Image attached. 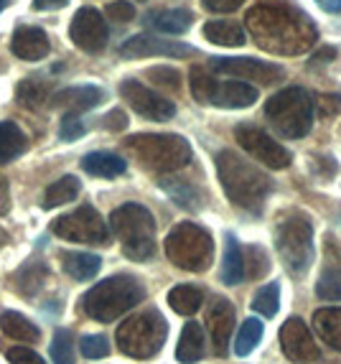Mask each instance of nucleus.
<instances>
[{
  "instance_id": "obj_51",
  "label": "nucleus",
  "mask_w": 341,
  "mask_h": 364,
  "mask_svg": "<svg viewBox=\"0 0 341 364\" xmlns=\"http://www.w3.org/2000/svg\"><path fill=\"white\" fill-rule=\"evenodd\" d=\"M69 0H33V8L36 11H59V8L67 6Z\"/></svg>"
},
{
  "instance_id": "obj_41",
  "label": "nucleus",
  "mask_w": 341,
  "mask_h": 364,
  "mask_svg": "<svg viewBox=\"0 0 341 364\" xmlns=\"http://www.w3.org/2000/svg\"><path fill=\"white\" fill-rule=\"evenodd\" d=\"M85 133H87V125L82 122V117L77 115V112H67V115L61 117V122H59V138L61 140L74 143V140H80Z\"/></svg>"
},
{
  "instance_id": "obj_21",
  "label": "nucleus",
  "mask_w": 341,
  "mask_h": 364,
  "mask_svg": "<svg viewBox=\"0 0 341 364\" xmlns=\"http://www.w3.org/2000/svg\"><path fill=\"white\" fill-rule=\"evenodd\" d=\"M148 26L156 28L158 33H168V36H181L191 28L194 23V13L186 8H161L146 16Z\"/></svg>"
},
{
  "instance_id": "obj_9",
  "label": "nucleus",
  "mask_w": 341,
  "mask_h": 364,
  "mask_svg": "<svg viewBox=\"0 0 341 364\" xmlns=\"http://www.w3.org/2000/svg\"><path fill=\"white\" fill-rule=\"evenodd\" d=\"M189 87H191V97L199 105H212V107L222 109H244L252 107V105L260 100V92L255 85H247V82H220L214 79L212 72L204 67H191L189 72Z\"/></svg>"
},
{
  "instance_id": "obj_14",
  "label": "nucleus",
  "mask_w": 341,
  "mask_h": 364,
  "mask_svg": "<svg viewBox=\"0 0 341 364\" xmlns=\"http://www.w3.org/2000/svg\"><path fill=\"white\" fill-rule=\"evenodd\" d=\"M120 97L146 120L166 122L176 115V105L170 102L168 97H163V95H158L156 90L146 87L143 82H138V79H122Z\"/></svg>"
},
{
  "instance_id": "obj_19",
  "label": "nucleus",
  "mask_w": 341,
  "mask_h": 364,
  "mask_svg": "<svg viewBox=\"0 0 341 364\" xmlns=\"http://www.w3.org/2000/svg\"><path fill=\"white\" fill-rule=\"evenodd\" d=\"M11 51L16 59L41 61L49 56L51 41H49V36H46V31L38 28V26H18V28L13 31Z\"/></svg>"
},
{
  "instance_id": "obj_20",
  "label": "nucleus",
  "mask_w": 341,
  "mask_h": 364,
  "mask_svg": "<svg viewBox=\"0 0 341 364\" xmlns=\"http://www.w3.org/2000/svg\"><path fill=\"white\" fill-rule=\"evenodd\" d=\"M51 107H64L69 112H87V109H94L97 105L104 102V90L102 87H94V85H74L67 87V90L56 92L51 95Z\"/></svg>"
},
{
  "instance_id": "obj_22",
  "label": "nucleus",
  "mask_w": 341,
  "mask_h": 364,
  "mask_svg": "<svg viewBox=\"0 0 341 364\" xmlns=\"http://www.w3.org/2000/svg\"><path fill=\"white\" fill-rule=\"evenodd\" d=\"M339 252H336L334 242H326V267H323V273L318 275V283H316V293L318 298L323 301H334L339 304L341 301V265H339Z\"/></svg>"
},
{
  "instance_id": "obj_31",
  "label": "nucleus",
  "mask_w": 341,
  "mask_h": 364,
  "mask_svg": "<svg viewBox=\"0 0 341 364\" xmlns=\"http://www.w3.org/2000/svg\"><path fill=\"white\" fill-rule=\"evenodd\" d=\"M51 97V82L41 77H28L16 87V102L28 109H38Z\"/></svg>"
},
{
  "instance_id": "obj_17",
  "label": "nucleus",
  "mask_w": 341,
  "mask_h": 364,
  "mask_svg": "<svg viewBox=\"0 0 341 364\" xmlns=\"http://www.w3.org/2000/svg\"><path fill=\"white\" fill-rule=\"evenodd\" d=\"M281 349L291 362L296 364H308V362H316L321 357L318 352L316 341H313V334L308 323L298 316H291L281 328Z\"/></svg>"
},
{
  "instance_id": "obj_4",
  "label": "nucleus",
  "mask_w": 341,
  "mask_h": 364,
  "mask_svg": "<svg viewBox=\"0 0 341 364\" xmlns=\"http://www.w3.org/2000/svg\"><path fill=\"white\" fill-rule=\"evenodd\" d=\"M125 148L141 161L143 168L156 173H173L191 164L194 151L189 140L181 135H161V133H141L130 135L125 140Z\"/></svg>"
},
{
  "instance_id": "obj_24",
  "label": "nucleus",
  "mask_w": 341,
  "mask_h": 364,
  "mask_svg": "<svg viewBox=\"0 0 341 364\" xmlns=\"http://www.w3.org/2000/svg\"><path fill=\"white\" fill-rule=\"evenodd\" d=\"M204 38L217 43V46H224V49H239V46L247 43V33H244L242 26L237 21H224V18L204 23Z\"/></svg>"
},
{
  "instance_id": "obj_53",
  "label": "nucleus",
  "mask_w": 341,
  "mask_h": 364,
  "mask_svg": "<svg viewBox=\"0 0 341 364\" xmlns=\"http://www.w3.org/2000/svg\"><path fill=\"white\" fill-rule=\"evenodd\" d=\"M8 6H11V0H0V11H6Z\"/></svg>"
},
{
  "instance_id": "obj_52",
  "label": "nucleus",
  "mask_w": 341,
  "mask_h": 364,
  "mask_svg": "<svg viewBox=\"0 0 341 364\" xmlns=\"http://www.w3.org/2000/svg\"><path fill=\"white\" fill-rule=\"evenodd\" d=\"M323 13H341V0H316Z\"/></svg>"
},
{
  "instance_id": "obj_30",
  "label": "nucleus",
  "mask_w": 341,
  "mask_h": 364,
  "mask_svg": "<svg viewBox=\"0 0 341 364\" xmlns=\"http://www.w3.org/2000/svg\"><path fill=\"white\" fill-rule=\"evenodd\" d=\"M0 328H3V334L11 336L13 341H21V344H36L41 339L36 323H31L26 316L16 314V311H6L0 316Z\"/></svg>"
},
{
  "instance_id": "obj_27",
  "label": "nucleus",
  "mask_w": 341,
  "mask_h": 364,
  "mask_svg": "<svg viewBox=\"0 0 341 364\" xmlns=\"http://www.w3.org/2000/svg\"><path fill=\"white\" fill-rule=\"evenodd\" d=\"M26 151H28V138L23 130L11 120L0 122V166L16 161Z\"/></svg>"
},
{
  "instance_id": "obj_18",
  "label": "nucleus",
  "mask_w": 341,
  "mask_h": 364,
  "mask_svg": "<svg viewBox=\"0 0 341 364\" xmlns=\"http://www.w3.org/2000/svg\"><path fill=\"white\" fill-rule=\"evenodd\" d=\"M207 326L209 334H212L214 352L224 357L229 352V341H232V328H234V306L222 296H214L212 304L207 309Z\"/></svg>"
},
{
  "instance_id": "obj_40",
  "label": "nucleus",
  "mask_w": 341,
  "mask_h": 364,
  "mask_svg": "<svg viewBox=\"0 0 341 364\" xmlns=\"http://www.w3.org/2000/svg\"><path fill=\"white\" fill-rule=\"evenodd\" d=\"M247 255H250V262H244V275H250L252 280L262 278V275H268L270 257H268V252L260 247V245H252V247L247 250Z\"/></svg>"
},
{
  "instance_id": "obj_3",
  "label": "nucleus",
  "mask_w": 341,
  "mask_h": 364,
  "mask_svg": "<svg viewBox=\"0 0 341 364\" xmlns=\"http://www.w3.org/2000/svg\"><path fill=\"white\" fill-rule=\"evenodd\" d=\"M146 288L130 275H112L82 296V311L99 323L117 321L138 304H143Z\"/></svg>"
},
{
  "instance_id": "obj_10",
  "label": "nucleus",
  "mask_w": 341,
  "mask_h": 364,
  "mask_svg": "<svg viewBox=\"0 0 341 364\" xmlns=\"http://www.w3.org/2000/svg\"><path fill=\"white\" fill-rule=\"evenodd\" d=\"M166 255L181 270L189 273H204L212 265L214 240L204 227L196 222H181L166 237Z\"/></svg>"
},
{
  "instance_id": "obj_13",
  "label": "nucleus",
  "mask_w": 341,
  "mask_h": 364,
  "mask_svg": "<svg viewBox=\"0 0 341 364\" xmlns=\"http://www.w3.org/2000/svg\"><path fill=\"white\" fill-rule=\"evenodd\" d=\"M234 140L239 143L244 153H250L257 164L268 166L273 171H283L291 166L293 156L288 148H283L273 135H268L257 125H250V122H239L234 128Z\"/></svg>"
},
{
  "instance_id": "obj_45",
  "label": "nucleus",
  "mask_w": 341,
  "mask_h": 364,
  "mask_svg": "<svg viewBox=\"0 0 341 364\" xmlns=\"http://www.w3.org/2000/svg\"><path fill=\"white\" fill-rule=\"evenodd\" d=\"M8 362L11 364H46L41 354H36L33 349H28V346H23V344L8 349Z\"/></svg>"
},
{
  "instance_id": "obj_43",
  "label": "nucleus",
  "mask_w": 341,
  "mask_h": 364,
  "mask_svg": "<svg viewBox=\"0 0 341 364\" xmlns=\"http://www.w3.org/2000/svg\"><path fill=\"white\" fill-rule=\"evenodd\" d=\"M104 16L115 21V23H130V21H135V6L128 0H115V3L104 8Z\"/></svg>"
},
{
  "instance_id": "obj_2",
  "label": "nucleus",
  "mask_w": 341,
  "mask_h": 364,
  "mask_svg": "<svg viewBox=\"0 0 341 364\" xmlns=\"http://www.w3.org/2000/svg\"><path fill=\"white\" fill-rule=\"evenodd\" d=\"M217 176H220L227 199L234 207L252 214L262 212L270 191H273V181L268 173L232 148L217 153Z\"/></svg>"
},
{
  "instance_id": "obj_49",
  "label": "nucleus",
  "mask_w": 341,
  "mask_h": 364,
  "mask_svg": "<svg viewBox=\"0 0 341 364\" xmlns=\"http://www.w3.org/2000/svg\"><path fill=\"white\" fill-rule=\"evenodd\" d=\"M8 212H11V186L6 176H0V217H6Z\"/></svg>"
},
{
  "instance_id": "obj_15",
  "label": "nucleus",
  "mask_w": 341,
  "mask_h": 364,
  "mask_svg": "<svg viewBox=\"0 0 341 364\" xmlns=\"http://www.w3.org/2000/svg\"><path fill=\"white\" fill-rule=\"evenodd\" d=\"M69 38L85 54H102L107 49V38H110L107 21L102 18V13L97 8H80L74 13L72 26H69Z\"/></svg>"
},
{
  "instance_id": "obj_25",
  "label": "nucleus",
  "mask_w": 341,
  "mask_h": 364,
  "mask_svg": "<svg viewBox=\"0 0 341 364\" xmlns=\"http://www.w3.org/2000/svg\"><path fill=\"white\" fill-rule=\"evenodd\" d=\"M46 275H49V267L43 265V260H28L26 265H21L18 270L13 273L11 283H13V288H16V293L31 298L43 288Z\"/></svg>"
},
{
  "instance_id": "obj_23",
  "label": "nucleus",
  "mask_w": 341,
  "mask_h": 364,
  "mask_svg": "<svg viewBox=\"0 0 341 364\" xmlns=\"http://www.w3.org/2000/svg\"><path fill=\"white\" fill-rule=\"evenodd\" d=\"M82 168H85L90 176L115 178V176H122V173L128 171V161L110 151H94V153H87V156L82 158Z\"/></svg>"
},
{
  "instance_id": "obj_35",
  "label": "nucleus",
  "mask_w": 341,
  "mask_h": 364,
  "mask_svg": "<svg viewBox=\"0 0 341 364\" xmlns=\"http://www.w3.org/2000/svg\"><path fill=\"white\" fill-rule=\"evenodd\" d=\"M168 304L178 316H194L204 304V293L196 286H176L168 293Z\"/></svg>"
},
{
  "instance_id": "obj_5",
  "label": "nucleus",
  "mask_w": 341,
  "mask_h": 364,
  "mask_svg": "<svg viewBox=\"0 0 341 364\" xmlns=\"http://www.w3.org/2000/svg\"><path fill=\"white\" fill-rule=\"evenodd\" d=\"M110 230L130 260H148L156 252V219L143 204H122L110 214Z\"/></svg>"
},
{
  "instance_id": "obj_29",
  "label": "nucleus",
  "mask_w": 341,
  "mask_h": 364,
  "mask_svg": "<svg viewBox=\"0 0 341 364\" xmlns=\"http://www.w3.org/2000/svg\"><path fill=\"white\" fill-rule=\"evenodd\" d=\"M244 280V255L237 237L227 235L224 242V260H222V283L224 286H239Z\"/></svg>"
},
{
  "instance_id": "obj_37",
  "label": "nucleus",
  "mask_w": 341,
  "mask_h": 364,
  "mask_svg": "<svg viewBox=\"0 0 341 364\" xmlns=\"http://www.w3.org/2000/svg\"><path fill=\"white\" fill-rule=\"evenodd\" d=\"M252 309L260 316L273 318V316L278 314V309H281V286H278V283L262 286L260 291L255 293V298H252Z\"/></svg>"
},
{
  "instance_id": "obj_12",
  "label": "nucleus",
  "mask_w": 341,
  "mask_h": 364,
  "mask_svg": "<svg viewBox=\"0 0 341 364\" xmlns=\"http://www.w3.org/2000/svg\"><path fill=\"white\" fill-rule=\"evenodd\" d=\"M209 67L214 74H227V77H234L239 82H247V85L257 82V85L268 87L281 85L286 79V69L281 64L252 59V56H212Z\"/></svg>"
},
{
  "instance_id": "obj_50",
  "label": "nucleus",
  "mask_w": 341,
  "mask_h": 364,
  "mask_svg": "<svg viewBox=\"0 0 341 364\" xmlns=\"http://www.w3.org/2000/svg\"><path fill=\"white\" fill-rule=\"evenodd\" d=\"M336 54H339V51L334 49V46H323V49H318L316 54H313V59H311V64H308V67H318V64H329V61H334L336 59Z\"/></svg>"
},
{
  "instance_id": "obj_36",
  "label": "nucleus",
  "mask_w": 341,
  "mask_h": 364,
  "mask_svg": "<svg viewBox=\"0 0 341 364\" xmlns=\"http://www.w3.org/2000/svg\"><path fill=\"white\" fill-rule=\"evenodd\" d=\"M262 334H265V328H262L260 318H247L239 328L237 339H234V354L237 357H247L257 349V344L262 341Z\"/></svg>"
},
{
  "instance_id": "obj_32",
  "label": "nucleus",
  "mask_w": 341,
  "mask_h": 364,
  "mask_svg": "<svg viewBox=\"0 0 341 364\" xmlns=\"http://www.w3.org/2000/svg\"><path fill=\"white\" fill-rule=\"evenodd\" d=\"M61 262L74 280H92L102 267V257L92 252H61Z\"/></svg>"
},
{
  "instance_id": "obj_46",
  "label": "nucleus",
  "mask_w": 341,
  "mask_h": 364,
  "mask_svg": "<svg viewBox=\"0 0 341 364\" xmlns=\"http://www.w3.org/2000/svg\"><path fill=\"white\" fill-rule=\"evenodd\" d=\"M318 115L321 117H334L341 112V95H321L316 100Z\"/></svg>"
},
{
  "instance_id": "obj_1",
  "label": "nucleus",
  "mask_w": 341,
  "mask_h": 364,
  "mask_svg": "<svg viewBox=\"0 0 341 364\" xmlns=\"http://www.w3.org/2000/svg\"><path fill=\"white\" fill-rule=\"evenodd\" d=\"M252 41L262 51L278 56L303 54L316 43L318 28L301 8L283 0H265L244 13Z\"/></svg>"
},
{
  "instance_id": "obj_34",
  "label": "nucleus",
  "mask_w": 341,
  "mask_h": 364,
  "mask_svg": "<svg viewBox=\"0 0 341 364\" xmlns=\"http://www.w3.org/2000/svg\"><path fill=\"white\" fill-rule=\"evenodd\" d=\"M161 188L170 199L176 201L181 209H189V212H199L201 209V191L196 186H191L189 181H178V178H163L161 181Z\"/></svg>"
},
{
  "instance_id": "obj_8",
  "label": "nucleus",
  "mask_w": 341,
  "mask_h": 364,
  "mask_svg": "<svg viewBox=\"0 0 341 364\" xmlns=\"http://www.w3.org/2000/svg\"><path fill=\"white\" fill-rule=\"evenodd\" d=\"M168 323L158 309H146L117 326V349L130 359H151L163 349Z\"/></svg>"
},
{
  "instance_id": "obj_48",
  "label": "nucleus",
  "mask_w": 341,
  "mask_h": 364,
  "mask_svg": "<svg viewBox=\"0 0 341 364\" xmlns=\"http://www.w3.org/2000/svg\"><path fill=\"white\" fill-rule=\"evenodd\" d=\"M244 0H201V6L209 13H232L242 6Z\"/></svg>"
},
{
  "instance_id": "obj_33",
  "label": "nucleus",
  "mask_w": 341,
  "mask_h": 364,
  "mask_svg": "<svg viewBox=\"0 0 341 364\" xmlns=\"http://www.w3.org/2000/svg\"><path fill=\"white\" fill-rule=\"evenodd\" d=\"M80 191H82L80 178L77 176H61L59 181H54L46 191H43L41 207L43 209H56V207H61V204H69V201H74L77 196H80Z\"/></svg>"
},
{
  "instance_id": "obj_26",
  "label": "nucleus",
  "mask_w": 341,
  "mask_h": 364,
  "mask_svg": "<svg viewBox=\"0 0 341 364\" xmlns=\"http://www.w3.org/2000/svg\"><path fill=\"white\" fill-rule=\"evenodd\" d=\"M204 354H207V336H204V328H201V323L189 321L183 326L181 339H178V346H176L178 362L194 364V362H199Z\"/></svg>"
},
{
  "instance_id": "obj_39",
  "label": "nucleus",
  "mask_w": 341,
  "mask_h": 364,
  "mask_svg": "<svg viewBox=\"0 0 341 364\" xmlns=\"http://www.w3.org/2000/svg\"><path fill=\"white\" fill-rule=\"evenodd\" d=\"M146 77L156 87H163V90L170 92H178V87H181V72L173 67H151L146 72Z\"/></svg>"
},
{
  "instance_id": "obj_11",
  "label": "nucleus",
  "mask_w": 341,
  "mask_h": 364,
  "mask_svg": "<svg viewBox=\"0 0 341 364\" xmlns=\"http://www.w3.org/2000/svg\"><path fill=\"white\" fill-rule=\"evenodd\" d=\"M51 232L67 242H85V245H104L110 240V227L102 219V214L90 204H82L80 209L54 219Z\"/></svg>"
},
{
  "instance_id": "obj_7",
  "label": "nucleus",
  "mask_w": 341,
  "mask_h": 364,
  "mask_svg": "<svg viewBox=\"0 0 341 364\" xmlns=\"http://www.w3.org/2000/svg\"><path fill=\"white\" fill-rule=\"evenodd\" d=\"M275 250L293 278H303L313 265V225L301 212L283 217L275 225Z\"/></svg>"
},
{
  "instance_id": "obj_38",
  "label": "nucleus",
  "mask_w": 341,
  "mask_h": 364,
  "mask_svg": "<svg viewBox=\"0 0 341 364\" xmlns=\"http://www.w3.org/2000/svg\"><path fill=\"white\" fill-rule=\"evenodd\" d=\"M51 359L54 364H77L74 359V336L69 328H56L51 341Z\"/></svg>"
},
{
  "instance_id": "obj_6",
  "label": "nucleus",
  "mask_w": 341,
  "mask_h": 364,
  "mask_svg": "<svg viewBox=\"0 0 341 364\" xmlns=\"http://www.w3.org/2000/svg\"><path fill=\"white\" fill-rule=\"evenodd\" d=\"M313 102L311 92L303 87H286V90L275 92L273 97L265 102V117L283 138H303L313 128Z\"/></svg>"
},
{
  "instance_id": "obj_42",
  "label": "nucleus",
  "mask_w": 341,
  "mask_h": 364,
  "mask_svg": "<svg viewBox=\"0 0 341 364\" xmlns=\"http://www.w3.org/2000/svg\"><path fill=\"white\" fill-rule=\"evenodd\" d=\"M80 349L87 359H104L110 354V344L104 339L102 334H90V336H82L80 341Z\"/></svg>"
},
{
  "instance_id": "obj_44",
  "label": "nucleus",
  "mask_w": 341,
  "mask_h": 364,
  "mask_svg": "<svg viewBox=\"0 0 341 364\" xmlns=\"http://www.w3.org/2000/svg\"><path fill=\"white\" fill-rule=\"evenodd\" d=\"M311 171L318 178L329 181V178H334L336 173H339V164H336V158H331V156H316V158H311Z\"/></svg>"
},
{
  "instance_id": "obj_28",
  "label": "nucleus",
  "mask_w": 341,
  "mask_h": 364,
  "mask_svg": "<svg viewBox=\"0 0 341 364\" xmlns=\"http://www.w3.org/2000/svg\"><path fill=\"white\" fill-rule=\"evenodd\" d=\"M313 328L334 352H341V306L318 309L313 314Z\"/></svg>"
},
{
  "instance_id": "obj_47",
  "label": "nucleus",
  "mask_w": 341,
  "mask_h": 364,
  "mask_svg": "<svg viewBox=\"0 0 341 364\" xmlns=\"http://www.w3.org/2000/svg\"><path fill=\"white\" fill-rule=\"evenodd\" d=\"M102 128L104 130H112V133H120V130L128 128V115H125L120 107L110 109V112L102 117Z\"/></svg>"
},
{
  "instance_id": "obj_16",
  "label": "nucleus",
  "mask_w": 341,
  "mask_h": 364,
  "mask_svg": "<svg viewBox=\"0 0 341 364\" xmlns=\"http://www.w3.org/2000/svg\"><path fill=\"white\" fill-rule=\"evenodd\" d=\"M199 51L191 43L173 41V38H161L156 33H135L120 46L122 59H148V56H166V59H186L196 56Z\"/></svg>"
}]
</instances>
